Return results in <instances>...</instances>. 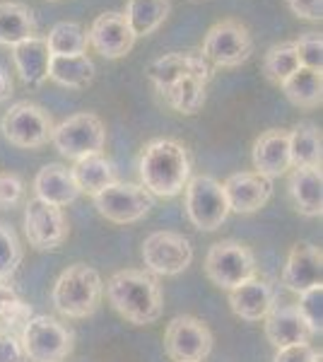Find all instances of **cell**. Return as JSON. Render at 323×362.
Returning <instances> with one entry per match:
<instances>
[{
  "label": "cell",
  "instance_id": "obj_14",
  "mask_svg": "<svg viewBox=\"0 0 323 362\" xmlns=\"http://www.w3.org/2000/svg\"><path fill=\"white\" fill-rule=\"evenodd\" d=\"M213 66H210L208 61H205V56L201 51H176V54H167L162 58H157V61H152L148 66V78L150 83L157 87V92L167 90V87H172L174 83H179L181 78H193L203 80L205 85L213 80Z\"/></svg>",
  "mask_w": 323,
  "mask_h": 362
},
{
  "label": "cell",
  "instance_id": "obj_36",
  "mask_svg": "<svg viewBox=\"0 0 323 362\" xmlns=\"http://www.w3.org/2000/svg\"><path fill=\"white\" fill-rule=\"evenodd\" d=\"M299 66L321 70V58H323V39L319 32H307L295 42Z\"/></svg>",
  "mask_w": 323,
  "mask_h": 362
},
{
  "label": "cell",
  "instance_id": "obj_38",
  "mask_svg": "<svg viewBox=\"0 0 323 362\" xmlns=\"http://www.w3.org/2000/svg\"><path fill=\"white\" fill-rule=\"evenodd\" d=\"M0 362H27L20 338L0 329Z\"/></svg>",
  "mask_w": 323,
  "mask_h": 362
},
{
  "label": "cell",
  "instance_id": "obj_33",
  "mask_svg": "<svg viewBox=\"0 0 323 362\" xmlns=\"http://www.w3.org/2000/svg\"><path fill=\"white\" fill-rule=\"evenodd\" d=\"M22 259H25V251H22L20 237L13 227L0 220V283L15 276Z\"/></svg>",
  "mask_w": 323,
  "mask_h": 362
},
{
  "label": "cell",
  "instance_id": "obj_18",
  "mask_svg": "<svg viewBox=\"0 0 323 362\" xmlns=\"http://www.w3.org/2000/svg\"><path fill=\"white\" fill-rule=\"evenodd\" d=\"M251 160H254V172L263 174L268 179L283 177L292 169L290 160V131L285 128H270L261 133L251 150Z\"/></svg>",
  "mask_w": 323,
  "mask_h": 362
},
{
  "label": "cell",
  "instance_id": "obj_10",
  "mask_svg": "<svg viewBox=\"0 0 323 362\" xmlns=\"http://www.w3.org/2000/svg\"><path fill=\"white\" fill-rule=\"evenodd\" d=\"M92 198H95L99 215L114 225L140 223L155 206V196L148 189H143L140 184H128V181H114Z\"/></svg>",
  "mask_w": 323,
  "mask_h": 362
},
{
  "label": "cell",
  "instance_id": "obj_9",
  "mask_svg": "<svg viewBox=\"0 0 323 362\" xmlns=\"http://www.w3.org/2000/svg\"><path fill=\"white\" fill-rule=\"evenodd\" d=\"M54 119L46 109L32 102H17L5 112L0 121V131L8 143L25 150L44 148L54 136Z\"/></svg>",
  "mask_w": 323,
  "mask_h": 362
},
{
  "label": "cell",
  "instance_id": "obj_31",
  "mask_svg": "<svg viewBox=\"0 0 323 362\" xmlns=\"http://www.w3.org/2000/svg\"><path fill=\"white\" fill-rule=\"evenodd\" d=\"M46 46H49L51 56H78L85 54L90 39H87L85 27L78 22H58L51 27L49 37H46Z\"/></svg>",
  "mask_w": 323,
  "mask_h": 362
},
{
  "label": "cell",
  "instance_id": "obj_6",
  "mask_svg": "<svg viewBox=\"0 0 323 362\" xmlns=\"http://www.w3.org/2000/svg\"><path fill=\"white\" fill-rule=\"evenodd\" d=\"M205 276L220 290H232L246 283L249 278L258 276L256 256L246 244L234 239H222L213 244L205 256Z\"/></svg>",
  "mask_w": 323,
  "mask_h": 362
},
{
  "label": "cell",
  "instance_id": "obj_17",
  "mask_svg": "<svg viewBox=\"0 0 323 362\" xmlns=\"http://www.w3.org/2000/svg\"><path fill=\"white\" fill-rule=\"evenodd\" d=\"M323 271V254L319 247L309 242H297L290 249L283 268V285L292 293H304L309 288L321 285Z\"/></svg>",
  "mask_w": 323,
  "mask_h": 362
},
{
  "label": "cell",
  "instance_id": "obj_24",
  "mask_svg": "<svg viewBox=\"0 0 323 362\" xmlns=\"http://www.w3.org/2000/svg\"><path fill=\"white\" fill-rule=\"evenodd\" d=\"M70 174H73V181H75V186H78L80 194H90V196L99 194V191L107 189L109 184L119 181L114 162H111L104 153H95V155H87V157L75 160Z\"/></svg>",
  "mask_w": 323,
  "mask_h": 362
},
{
  "label": "cell",
  "instance_id": "obj_16",
  "mask_svg": "<svg viewBox=\"0 0 323 362\" xmlns=\"http://www.w3.org/2000/svg\"><path fill=\"white\" fill-rule=\"evenodd\" d=\"M87 39H90V46L99 56L111 58V61L131 54L135 44V34L123 13H102L95 17L90 32H87Z\"/></svg>",
  "mask_w": 323,
  "mask_h": 362
},
{
  "label": "cell",
  "instance_id": "obj_19",
  "mask_svg": "<svg viewBox=\"0 0 323 362\" xmlns=\"http://www.w3.org/2000/svg\"><path fill=\"white\" fill-rule=\"evenodd\" d=\"M275 288L266 278L254 276L246 283L229 290V307L244 321H263L270 314V309L278 307Z\"/></svg>",
  "mask_w": 323,
  "mask_h": 362
},
{
  "label": "cell",
  "instance_id": "obj_40",
  "mask_svg": "<svg viewBox=\"0 0 323 362\" xmlns=\"http://www.w3.org/2000/svg\"><path fill=\"white\" fill-rule=\"evenodd\" d=\"M287 5L302 20L319 22L323 17V0H287Z\"/></svg>",
  "mask_w": 323,
  "mask_h": 362
},
{
  "label": "cell",
  "instance_id": "obj_34",
  "mask_svg": "<svg viewBox=\"0 0 323 362\" xmlns=\"http://www.w3.org/2000/svg\"><path fill=\"white\" fill-rule=\"evenodd\" d=\"M321 295H323V285H316V288H309L304 293H299V302H297V312L299 317L304 319V324L309 326L311 334H321L323 331V307H321Z\"/></svg>",
  "mask_w": 323,
  "mask_h": 362
},
{
  "label": "cell",
  "instance_id": "obj_42",
  "mask_svg": "<svg viewBox=\"0 0 323 362\" xmlns=\"http://www.w3.org/2000/svg\"><path fill=\"white\" fill-rule=\"evenodd\" d=\"M15 295V290L10 288V285H5V283H0V302H5V300H13Z\"/></svg>",
  "mask_w": 323,
  "mask_h": 362
},
{
  "label": "cell",
  "instance_id": "obj_37",
  "mask_svg": "<svg viewBox=\"0 0 323 362\" xmlns=\"http://www.w3.org/2000/svg\"><path fill=\"white\" fill-rule=\"evenodd\" d=\"M25 198V181L13 172H0V208L13 210Z\"/></svg>",
  "mask_w": 323,
  "mask_h": 362
},
{
  "label": "cell",
  "instance_id": "obj_43",
  "mask_svg": "<svg viewBox=\"0 0 323 362\" xmlns=\"http://www.w3.org/2000/svg\"><path fill=\"white\" fill-rule=\"evenodd\" d=\"M311 362H323V353H321V350H316V353H314V360H311Z\"/></svg>",
  "mask_w": 323,
  "mask_h": 362
},
{
  "label": "cell",
  "instance_id": "obj_32",
  "mask_svg": "<svg viewBox=\"0 0 323 362\" xmlns=\"http://www.w3.org/2000/svg\"><path fill=\"white\" fill-rule=\"evenodd\" d=\"M299 68V56L295 49V42H283L275 44L268 49V54L263 56V75H266L268 83L283 85L287 78Z\"/></svg>",
  "mask_w": 323,
  "mask_h": 362
},
{
  "label": "cell",
  "instance_id": "obj_13",
  "mask_svg": "<svg viewBox=\"0 0 323 362\" xmlns=\"http://www.w3.org/2000/svg\"><path fill=\"white\" fill-rule=\"evenodd\" d=\"M25 235L29 247L39 251L63 247V242L68 239V220L63 208L32 198L25 206Z\"/></svg>",
  "mask_w": 323,
  "mask_h": 362
},
{
  "label": "cell",
  "instance_id": "obj_15",
  "mask_svg": "<svg viewBox=\"0 0 323 362\" xmlns=\"http://www.w3.org/2000/svg\"><path fill=\"white\" fill-rule=\"evenodd\" d=\"M229 203V213L251 215L258 213L273 196V179L258 172H237L229 174L222 184Z\"/></svg>",
  "mask_w": 323,
  "mask_h": 362
},
{
  "label": "cell",
  "instance_id": "obj_4",
  "mask_svg": "<svg viewBox=\"0 0 323 362\" xmlns=\"http://www.w3.org/2000/svg\"><path fill=\"white\" fill-rule=\"evenodd\" d=\"M20 343L29 362H63L73 353V334L49 314H37L20 331Z\"/></svg>",
  "mask_w": 323,
  "mask_h": 362
},
{
  "label": "cell",
  "instance_id": "obj_26",
  "mask_svg": "<svg viewBox=\"0 0 323 362\" xmlns=\"http://www.w3.org/2000/svg\"><path fill=\"white\" fill-rule=\"evenodd\" d=\"M37 37V17L25 3H0V44L17 46Z\"/></svg>",
  "mask_w": 323,
  "mask_h": 362
},
{
  "label": "cell",
  "instance_id": "obj_5",
  "mask_svg": "<svg viewBox=\"0 0 323 362\" xmlns=\"http://www.w3.org/2000/svg\"><path fill=\"white\" fill-rule=\"evenodd\" d=\"M184 208L191 225L203 232H215L229 218V203L225 189L215 177L198 174L191 177L184 189Z\"/></svg>",
  "mask_w": 323,
  "mask_h": 362
},
{
  "label": "cell",
  "instance_id": "obj_29",
  "mask_svg": "<svg viewBox=\"0 0 323 362\" xmlns=\"http://www.w3.org/2000/svg\"><path fill=\"white\" fill-rule=\"evenodd\" d=\"M169 13H172L169 0H128V8L123 15H126L128 25H131L135 39H138L157 32L169 17Z\"/></svg>",
  "mask_w": 323,
  "mask_h": 362
},
{
  "label": "cell",
  "instance_id": "obj_27",
  "mask_svg": "<svg viewBox=\"0 0 323 362\" xmlns=\"http://www.w3.org/2000/svg\"><path fill=\"white\" fill-rule=\"evenodd\" d=\"M285 97L299 109H316L323 102V78L321 70H311L299 66L283 85Z\"/></svg>",
  "mask_w": 323,
  "mask_h": 362
},
{
  "label": "cell",
  "instance_id": "obj_12",
  "mask_svg": "<svg viewBox=\"0 0 323 362\" xmlns=\"http://www.w3.org/2000/svg\"><path fill=\"white\" fill-rule=\"evenodd\" d=\"M164 350L174 362H203L213 350V334L196 317H174L164 331Z\"/></svg>",
  "mask_w": 323,
  "mask_h": 362
},
{
  "label": "cell",
  "instance_id": "obj_35",
  "mask_svg": "<svg viewBox=\"0 0 323 362\" xmlns=\"http://www.w3.org/2000/svg\"><path fill=\"white\" fill-rule=\"evenodd\" d=\"M32 317H34L32 307H29L27 302H22L20 297H13V300L0 302V329H3V331H10V334L22 331V329H25V324Z\"/></svg>",
  "mask_w": 323,
  "mask_h": 362
},
{
  "label": "cell",
  "instance_id": "obj_20",
  "mask_svg": "<svg viewBox=\"0 0 323 362\" xmlns=\"http://www.w3.org/2000/svg\"><path fill=\"white\" fill-rule=\"evenodd\" d=\"M292 206L304 218H321L323 213V177L321 167H292L287 179Z\"/></svg>",
  "mask_w": 323,
  "mask_h": 362
},
{
  "label": "cell",
  "instance_id": "obj_39",
  "mask_svg": "<svg viewBox=\"0 0 323 362\" xmlns=\"http://www.w3.org/2000/svg\"><path fill=\"white\" fill-rule=\"evenodd\" d=\"M316 350L311 348V343H297V346L278 348L273 355V362H311Z\"/></svg>",
  "mask_w": 323,
  "mask_h": 362
},
{
  "label": "cell",
  "instance_id": "obj_3",
  "mask_svg": "<svg viewBox=\"0 0 323 362\" xmlns=\"http://www.w3.org/2000/svg\"><path fill=\"white\" fill-rule=\"evenodd\" d=\"M104 297V280L87 264H73L58 276L51 290L56 312L66 319H87L97 312Z\"/></svg>",
  "mask_w": 323,
  "mask_h": 362
},
{
  "label": "cell",
  "instance_id": "obj_22",
  "mask_svg": "<svg viewBox=\"0 0 323 362\" xmlns=\"http://www.w3.org/2000/svg\"><path fill=\"white\" fill-rule=\"evenodd\" d=\"M34 198L44 203H51L56 208H66L70 203L78 201L80 191L73 181V174H70L68 167L58 165V162H51V165H44L34 177Z\"/></svg>",
  "mask_w": 323,
  "mask_h": 362
},
{
  "label": "cell",
  "instance_id": "obj_25",
  "mask_svg": "<svg viewBox=\"0 0 323 362\" xmlns=\"http://www.w3.org/2000/svg\"><path fill=\"white\" fill-rule=\"evenodd\" d=\"M97 75L95 61L87 54L78 56H51L49 78L68 90H85Z\"/></svg>",
  "mask_w": 323,
  "mask_h": 362
},
{
  "label": "cell",
  "instance_id": "obj_28",
  "mask_svg": "<svg viewBox=\"0 0 323 362\" xmlns=\"http://www.w3.org/2000/svg\"><path fill=\"white\" fill-rule=\"evenodd\" d=\"M321 128L311 121H302L290 131L292 167H321Z\"/></svg>",
  "mask_w": 323,
  "mask_h": 362
},
{
  "label": "cell",
  "instance_id": "obj_11",
  "mask_svg": "<svg viewBox=\"0 0 323 362\" xmlns=\"http://www.w3.org/2000/svg\"><path fill=\"white\" fill-rule=\"evenodd\" d=\"M193 261L191 242L179 232L160 230L145 237L143 264L155 276H179Z\"/></svg>",
  "mask_w": 323,
  "mask_h": 362
},
{
  "label": "cell",
  "instance_id": "obj_1",
  "mask_svg": "<svg viewBox=\"0 0 323 362\" xmlns=\"http://www.w3.org/2000/svg\"><path fill=\"white\" fill-rule=\"evenodd\" d=\"M140 186L152 196L174 198L191 179V157L184 143L174 138L150 140L140 153Z\"/></svg>",
  "mask_w": 323,
  "mask_h": 362
},
{
  "label": "cell",
  "instance_id": "obj_8",
  "mask_svg": "<svg viewBox=\"0 0 323 362\" xmlns=\"http://www.w3.org/2000/svg\"><path fill=\"white\" fill-rule=\"evenodd\" d=\"M51 143L63 157L80 160V157L102 153L104 143H107V128H104L102 119L92 112L73 114L54 126Z\"/></svg>",
  "mask_w": 323,
  "mask_h": 362
},
{
  "label": "cell",
  "instance_id": "obj_7",
  "mask_svg": "<svg viewBox=\"0 0 323 362\" xmlns=\"http://www.w3.org/2000/svg\"><path fill=\"white\" fill-rule=\"evenodd\" d=\"M201 54L213 68H237L254 54V39L239 20H222L208 29Z\"/></svg>",
  "mask_w": 323,
  "mask_h": 362
},
{
  "label": "cell",
  "instance_id": "obj_2",
  "mask_svg": "<svg viewBox=\"0 0 323 362\" xmlns=\"http://www.w3.org/2000/svg\"><path fill=\"white\" fill-rule=\"evenodd\" d=\"M107 300L126 321L135 326H150L162 317V288L150 273L126 268L109 278Z\"/></svg>",
  "mask_w": 323,
  "mask_h": 362
},
{
  "label": "cell",
  "instance_id": "obj_30",
  "mask_svg": "<svg viewBox=\"0 0 323 362\" xmlns=\"http://www.w3.org/2000/svg\"><path fill=\"white\" fill-rule=\"evenodd\" d=\"M164 102L179 114H198L205 104V83L198 78H181L179 83H174L172 87L162 92Z\"/></svg>",
  "mask_w": 323,
  "mask_h": 362
},
{
  "label": "cell",
  "instance_id": "obj_21",
  "mask_svg": "<svg viewBox=\"0 0 323 362\" xmlns=\"http://www.w3.org/2000/svg\"><path fill=\"white\" fill-rule=\"evenodd\" d=\"M263 331H266L268 343L275 350L297 346V343H309V338L314 336L309 331V326L304 324V319L299 317L295 305L270 309V314L263 319Z\"/></svg>",
  "mask_w": 323,
  "mask_h": 362
},
{
  "label": "cell",
  "instance_id": "obj_41",
  "mask_svg": "<svg viewBox=\"0 0 323 362\" xmlns=\"http://www.w3.org/2000/svg\"><path fill=\"white\" fill-rule=\"evenodd\" d=\"M13 95V78H10V73L0 66V104L5 102V99H10Z\"/></svg>",
  "mask_w": 323,
  "mask_h": 362
},
{
  "label": "cell",
  "instance_id": "obj_23",
  "mask_svg": "<svg viewBox=\"0 0 323 362\" xmlns=\"http://www.w3.org/2000/svg\"><path fill=\"white\" fill-rule=\"evenodd\" d=\"M13 61L20 78L25 80V85L39 87L49 80L51 54H49V46H46V39L32 37L13 46Z\"/></svg>",
  "mask_w": 323,
  "mask_h": 362
}]
</instances>
